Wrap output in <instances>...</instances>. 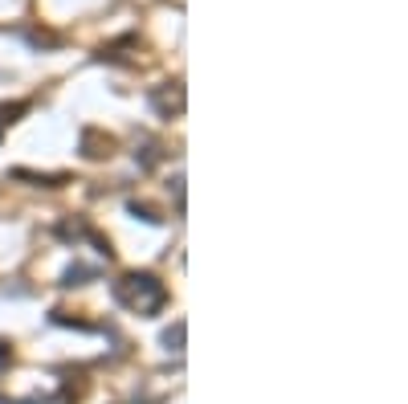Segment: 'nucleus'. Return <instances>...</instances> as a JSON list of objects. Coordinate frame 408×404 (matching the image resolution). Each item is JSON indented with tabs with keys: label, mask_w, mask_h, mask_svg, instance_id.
<instances>
[{
	"label": "nucleus",
	"mask_w": 408,
	"mask_h": 404,
	"mask_svg": "<svg viewBox=\"0 0 408 404\" xmlns=\"http://www.w3.org/2000/svg\"><path fill=\"white\" fill-rule=\"evenodd\" d=\"M115 298L127 302V307H135L139 314H155V310L164 307L168 290H164V282H160L155 274H127V278L115 286Z\"/></svg>",
	"instance_id": "f257e3e1"
},
{
	"label": "nucleus",
	"mask_w": 408,
	"mask_h": 404,
	"mask_svg": "<svg viewBox=\"0 0 408 404\" xmlns=\"http://www.w3.org/2000/svg\"><path fill=\"white\" fill-rule=\"evenodd\" d=\"M82 151L90 160H102V155H111V139H98V131H82Z\"/></svg>",
	"instance_id": "f03ea898"
},
{
	"label": "nucleus",
	"mask_w": 408,
	"mask_h": 404,
	"mask_svg": "<svg viewBox=\"0 0 408 404\" xmlns=\"http://www.w3.org/2000/svg\"><path fill=\"white\" fill-rule=\"evenodd\" d=\"M13 176H17V180H33V184H45V188H62V184L70 180V176H37V172H24V167H17Z\"/></svg>",
	"instance_id": "7ed1b4c3"
},
{
	"label": "nucleus",
	"mask_w": 408,
	"mask_h": 404,
	"mask_svg": "<svg viewBox=\"0 0 408 404\" xmlns=\"http://www.w3.org/2000/svg\"><path fill=\"white\" fill-rule=\"evenodd\" d=\"M24 111H29V102H13V106L4 102L0 106V123H17V115H24Z\"/></svg>",
	"instance_id": "20e7f679"
},
{
	"label": "nucleus",
	"mask_w": 408,
	"mask_h": 404,
	"mask_svg": "<svg viewBox=\"0 0 408 404\" xmlns=\"http://www.w3.org/2000/svg\"><path fill=\"white\" fill-rule=\"evenodd\" d=\"M127 209H131V213L139 216V221H147V225H160V221H164V216H155V213H151V209H147V204H139V200H131Z\"/></svg>",
	"instance_id": "39448f33"
},
{
	"label": "nucleus",
	"mask_w": 408,
	"mask_h": 404,
	"mask_svg": "<svg viewBox=\"0 0 408 404\" xmlns=\"http://www.w3.org/2000/svg\"><path fill=\"white\" fill-rule=\"evenodd\" d=\"M82 278H94L86 265H73V270H66V286H82Z\"/></svg>",
	"instance_id": "423d86ee"
},
{
	"label": "nucleus",
	"mask_w": 408,
	"mask_h": 404,
	"mask_svg": "<svg viewBox=\"0 0 408 404\" xmlns=\"http://www.w3.org/2000/svg\"><path fill=\"white\" fill-rule=\"evenodd\" d=\"M164 343H168L171 351H180V343H184V323H176L168 335H164Z\"/></svg>",
	"instance_id": "0eeeda50"
}]
</instances>
